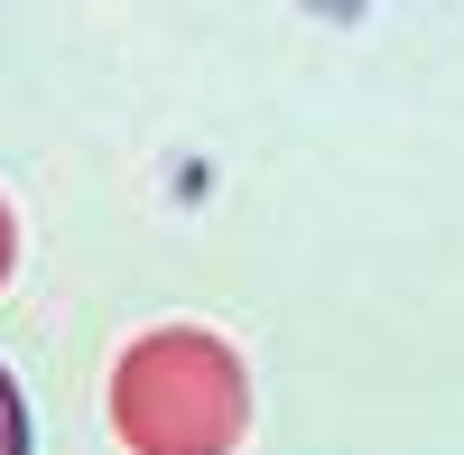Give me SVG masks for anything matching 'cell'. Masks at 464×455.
I'll use <instances>...</instances> for the list:
<instances>
[{
  "label": "cell",
  "instance_id": "cell-1",
  "mask_svg": "<svg viewBox=\"0 0 464 455\" xmlns=\"http://www.w3.org/2000/svg\"><path fill=\"white\" fill-rule=\"evenodd\" d=\"M111 428L130 455H232L251 428V382L223 334H140L111 372Z\"/></svg>",
  "mask_w": 464,
  "mask_h": 455
},
{
  "label": "cell",
  "instance_id": "cell-2",
  "mask_svg": "<svg viewBox=\"0 0 464 455\" xmlns=\"http://www.w3.org/2000/svg\"><path fill=\"white\" fill-rule=\"evenodd\" d=\"M0 455H28V409H19V382L0 372Z\"/></svg>",
  "mask_w": 464,
  "mask_h": 455
},
{
  "label": "cell",
  "instance_id": "cell-3",
  "mask_svg": "<svg viewBox=\"0 0 464 455\" xmlns=\"http://www.w3.org/2000/svg\"><path fill=\"white\" fill-rule=\"evenodd\" d=\"M0 279H10V205H0Z\"/></svg>",
  "mask_w": 464,
  "mask_h": 455
}]
</instances>
